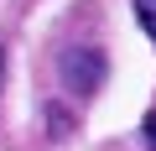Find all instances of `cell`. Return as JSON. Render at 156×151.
Instances as JSON below:
<instances>
[{
	"mask_svg": "<svg viewBox=\"0 0 156 151\" xmlns=\"http://www.w3.org/2000/svg\"><path fill=\"white\" fill-rule=\"evenodd\" d=\"M0 78H5V57H0Z\"/></svg>",
	"mask_w": 156,
	"mask_h": 151,
	"instance_id": "277c9868",
	"label": "cell"
},
{
	"mask_svg": "<svg viewBox=\"0 0 156 151\" xmlns=\"http://www.w3.org/2000/svg\"><path fill=\"white\" fill-rule=\"evenodd\" d=\"M135 16H140V26H146V37L156 42V0H135Z\"/></svg>",
	"mask_w": 156,
	"mask_h": 151,
	"instance_id": "7a4b0ae2",
	"label": "cell"
},
{
	"mask_svg": "<svg viewBox=\"0 0 156 151\" xmlns=\"http://www.w3.org/2000/svg\"><path fill=\"white\" fill-rule=\"evenodd\" d=\"M146 141H151V146H156V110H151V115H146Z\"/></svg>",
	"mask_w": 156,
	"mask_h": 151,
	"instance_id": "3957f363",
	"label": "cell"
},
{
	"mask_svg": "<svg viewBox=\"0 0 156 151\" xmlns=\"http://www.w3.org/2000/svg\"><path fill=\"white\" fill-rule=\"evenodd\" d=\"M62 78H68L73 94H94L99 78H104V57L94 47H68L62 52Z\"/></svg>",
	"mask_w": 156,
	"mask_h": 151,
	"instance_id": "6da1fadb",
	"label": "cell"
}]
</instances>
